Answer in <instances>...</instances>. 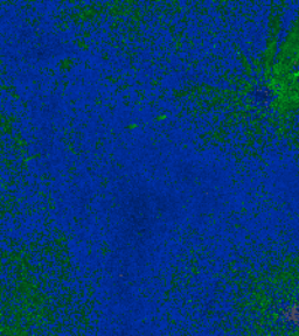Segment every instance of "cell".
<instances>
[{"instance_id":"cell-1","label":"cell","mask_w":299,"mask_h":336,"mask_svg":"<svg viewBox=\"0 0 299 336\" xmlns=\"http://www.w3.org/2000/svg\"><path fill=\"white\" fill-rule=\"evenodd\" d=\"M166 118H167L166 114H160V116L157 117V120H164V119H166Z\"/></svg>"},{"instance_id":"cell-2","label":"cell","mask_w":299,"mask_h":336,"mask_svg":"<svg viewBox=\"0 0 299 336\" xmlns=\"http://www.w3.org/2000/svg\"><path fill=\"white\" fill-rule=\"evenodd\" d=\"M293 76H299V70L296 71V72H293Z\"/></svg>"}]
</instances>
